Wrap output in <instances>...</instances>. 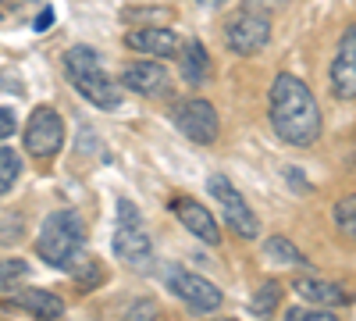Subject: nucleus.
<instances>
[{
    "instance_id": "7ed1b4c3",
    "label": "nucleus",
    "mask_w": 356,
    "mask_h": 321,
    "mask_svg": "<svg viewBox=\"0 0 356 321\" xmlns=\"http://www.w3.org/2000/svg\"><path fill=\"white\" fill-rule=\"evenodd\" d=\"M36 253L47 265L72 272L86 257V221L79 211H54L36 236Z\"/></svg>"
},
{
    "instance_id": "1a4fd4ad",
    "label": "nucleus",
    "mask_w": 356,
    "mask_h": 321,
    "mask_svg": "<svg viewBox=\"0 0 356 321\" xmlns=\"http://www.w3.org/2000/svg\"><path fill=\"white\" fill-rule=\"evenodd\" d=\"M125 47L150 57V61H164V57H178L182 50V40H178L175 29H164V25H143V29H132L125 33Z\"/></svg>"
},
{
    "instance_id": "393cba45",
    "label": "nucleus",
    "mask_w": 356,
    "mask_h": 321,
    "mask_svg": "<svg viewBox=\"0 0 356 321\" xmlns=\"http://www.w3.org/2000/svg\"><path fill=\"white\" fill-rule=\"evenodd\" d=\"M125 321H161V314H157V304H154V300H136V304L129 307Z\"/></svg>"
},
{
    "instance_id": "ddd939ff",
    "label": "nucleus",
    "mask_w": 356,
    "mask_h": 321,
    "mask_svg": "<svg viewBox=\"0 0 356 321\" xmlns=\"http://www.w3.org/2000/svg\"><path fill=\"white\" fill-rule=\"evenodd\" d=\"M292 289L300 293L303 300H310V304H317V307H346V304H353V293L346 285H339V282H328V279H310V275H300L292 282Z\"/></svg>"
},
{
    "instance_id": "b1692460",
    "label": "nucleus",
    "mask_w": 356,
    "mask_h": 321,
    "mask_svg": "<svg viewBox=\"0 0 356 321\" xmlns=\"http://www.w3.org/2000/svg\"><path fill=\"white\" fill-rule=\"evenodd\" d=\"M139 208H136V203L132 200H118V228H139Z\"/></svg>"
},
{
    "instance_id": "0eeeda50",
    "label": "nucleus",
    "mask_w": 356,
    "mask_h": 321,
    "mask_svg": "<svg viewBox=\"0 0 356 321\" xmlns=\"http://www.w3.org/2000/svg\"><path fill=\"white\" fill-rule=\"evenodd\" d=\"M207 189H211V196L221 203V214H225V221H228V228L235 232V236L239 240H257L260 236L257 214L250 211L243 193L228 182V175H211V179H207Z\"/></svg>"
},
{
    "instance_id": "f3484780",
    "label": "nucleus",
    "mask_w": 356,
    "mask_h": 321,
    "mask_svg": "<svg viewBox=\"0 0 356 321\" xmlns=\"http://www.w3.org/2000/svg\"><path fill=\"white\" fill-rule=\"evenodd\" d=\"M278 304H282V285L275 282V279H267L264 285H257V293H253V300H250V314L253 318H271L275 311H278Z\"/></svg>"
},
{
    "instance_id": "6e6552de",
    "label": "nucleus",
    "mask_w": 356,
    "mask_h": 321,
    "mask_svg": "<svg viewBox=\"0 0 356 321\" xmlns=\"http://www.w3.org/2000/svg\"><path fill=\"white\" fill-rule=\"evenodd\" d=\"M225 40L228 47L239 54V57H250V54H260L267 43H271V18H260V15H250V11H239L228 29H225Z\"/></svg>"
},
{
    "instance_id": "412c9836",
    "label": "nucleus",
    "mask_w": 356,
    "mask_h": 321,
    "mask_svg": "<svg viewBox=\"0 0 356 321\" xmlns=\"http://www.w3.org/2000/svg\"><path fill=\"white\" fill-rule=\"evenodd\" d=\"M29 275V265L22 257H0V293H8L11 285H18Z\"/></svg>"
},
{
    "instance_id": "aec40b11",
    "label": "nucleus",
    "mask_w": 356,
    "mask_h": 321,
    "mask_svg": "<svg viewBox=\"0 0 356 321\" xmlns=\"http://www.w3.org/2000/svg\"><path fill=\"white\" fill-rule=\"evenodd\" d=\"M18 175H22V157L8 147H0V196L18 182Z\"/></svg>"
},
{
    "instance_id": "f257e3e1",
    "label": "nucleus",
    "mask_w": 356,
    "mask_h": 321,
    "mask_svg": "<svg viewBox=\"0 0 356 321\" xmlns=\"http://www.w3.org/2000/svg\"><path fill=\"white\" fill-rule=\"evenodd\" d=\"M267 118H271L278 139L289 147H314L321 136V107L310 86L292 72L275 75L271 90H267Z\"/></svg>"
},
{
    "instance_id": "a211bd4d",
    "label": "nucleus",
    "mask_w": 356,
    "mask_h": 321,
    "mask_svg": "<svg viewBox=\"0 0 356 321\" xmlns=\"http://www.w3.org/2000/svg\"><path fill=\"white\" fill-rule=\"evenodd\" d=\"M264 253L271 257V260H278V265H307V257L296 250V243L285 240V236H271V240L264 243Z\"/></svg>"
},
{
    "instance_id": "20e7f679",
    "label": "nucleus",
    "mask_w": 356,
    "mask_h": 321,
    "mask_svg": "<svg viewBox=\"0 0 356 321\" xmlns=\"http://www.w3.org/2000/svg\"><path fill=\"white\" fill-rule=\"evenodd\" d=\"M164 285H168L171 297H178V300H182L189 311H196V314H214V311L225 304L221 289H218L211 279H203V275H196V272H189V268H182V265H171V268L164 272Z\"/></svg>"
},
{
    "instance_id": "dca6fc26",
    "label": "nucleus",
    "mask_w": 356,
    "mask_h": 321,
    "mask_svg": "<svg viewBox=\"0 0 356 321\" xmlns=\"http://www.w3.org/2000/svg\"><path fill=\"white\" fill-rule=\"evenodd\" d=\"M178 75L189 86H200L211 79V54H207V47L200 40L182 43V50H178Z\"/></svg>"
},
{
    "instance_id": "2eb2a0df",
    "label": "nucleus",
    "mask_w": 356,
    "mask_h": 321,
    "mask_svg": "<svg viewBox=\"0 0 356 321\" xmlns=\"http://www.w3.org/2000/svg\"><path fill=\"white\" fill-rule=\"evenodd\" d=\"M11 304H18L25 314H33L36 321H61V318H65V300L57 297V293H50V289L25 285Z\"/></svg>"
},
{
    "instance_id": "cd10ccee",
    "label": "nucleus",
    "mask_w": 356,
    "mask_h": 321,
    "mask_svg": "<svg viewBox=\"0 0 356 321\" xmlns=\"http://www.w3.org/2000/svg\"><path fill=\"white\" fill-rule=\"evenodd\" d=\"M54 25V8H43L40 15H36V22H33V29L36 33H47V29Z\"/></svg>"
},
{
    "instance_id": "423d86ee",
    "label": "nucleus",
    "mask_w": 356,
    "mask_h": 321,
    "mask_svg": "<svg viewBox=\"0 0 356 321\" xmlns=\"http://www.w3.org/2000/svg\"><path fill=\"white\" fill-rule=\"evenodd\" d=\"M171 122L189 143H200V147H211V143L218 139V132H221V118H218L214 104L203 100V97L178 100L171 107Z\"/></svg>"
},
{
    "instance_id": "6ab92c4d",
    "label": "nucleus",
    "mask_w": 356,
    "mask_h": 321,
    "mask_svg": "<svg viewBox=\"0 0 356 321\" xmlns=\"http://www.w3.org/2000/svg\"><path fill=\"white\" fill-rule=\"evenodd\" d=\"M332 218H335V228L342 232V236L356 243V193H349V196H342V200L335 203Z\"/></svg>"
},
{
    "instance_id": "bb28decb",
    "label": "nucleus",
    "mask_w": 356,
    "mask_h": 321,
    "mask_svg": "<svg viewBox=\"0 0 356 321\" xmlns=\"http://www.w3.org/2000/svg\"><path fill=\"white\" fill-rule=\"evenodd\" d=\"M285 179H289V182L296 186V193H310V182L303 179V171H296V168H289V171H285Z\"/></svg>"
},
{
    "instance_id": "5701e85b",
    "label": "nucleus",
    "mask_w": 356,
    "mask_h": 321,
    "mask_svg": "<svg viewBox=\"0 0 356 321\" xmlns=\"http://www.w3.org/2000/svg\"><path fill=\"white\" fill-rule=\"evenodd\" d=\"M285 4H289V0H243V11L260 15V18H271V15L285 11Z\"/></svg>"
},
{
    "instance_id": "a878e982",
    "label": "nucleus",
    "mask_w": 356,
    "mask_h": 321,
    "mask_svg": "<svg viewBox=\"0 0 356 321\" xmlns=\"http://www.w3.org/2000/svg\"><path fill=\"white\" fill-rule=\"evenodd\" d=\"M15 129H18V122H15V111H11V107H0V139L15 136Z\"/></svg>"
},
{
    "instance_id": "9d476101",
    "label": "nucleus",
    "mask_w": 356,
    "mask_h": 321,
    "mask_svg": "<svg viewBox=\"0 0 356 321\" xmlns=\"http://www.w3.org/2000/svg\"><path fill=\"white\" fill-rule=\"evenodd\" d=\"M171 214L182 221V228L193 232L200 243H207V246H218V243H221V228H218V221L211 218V211H207L200 200H193V196H175V200H171Z\"/></svg>"
},
{
    "instance_id": "4468645a",
    "label": "nucleus",
    "mask_w": 356,
    "mask_h": 321,
    "mask_svg": "<svg viewBox=\"0 0 356 321\" xmlns=\"http://www.w3.org/2000/svg\"><path fill=\"white\" fill-rule=\"evenodd\" d=\"M111 246H114V257L129 268H143V265H150V257H154L150 236H146L143 228H118Z\"/></svg>"
},
{
    "instance_id": "9b49d317",
    "label": "nucleus",
    "mask_w": 356,
    "mask_h": 321,
    "mask_svg": "<svg viewBox=\"0 0 356 321\" xmlns=\"http://www.w3.org/2000/svg\"><path fill=\"white\" fill-rule=\"evenodd\" d=\"M332 93L339 100H356V25H349L339 40L332 61Z\"/></svg>"
},
{
    "instance_id": "c85d7f7f",
    "label": "nucleus",
    "mask_w": 356,
    "mask_h": 321,
    "mask_svg": "<svg viewBox=\"0 0 356 321\" xmlns=\"http://www.w3.org/2000/svg\"><path fill=\"white\" fill-rule=\"evenodd\" d=\"M203 8H221V4H228V0H200Z\"/></svg>"
},
{
    "instance_id": "f03ea898",
    "label": "nucleus",
    "mask_w": 356,
    "mask_h": 321,
    "mask_svg": "<svg viewBox=\"0 0 356 321\" xmlns=\"http://www.w3.org/2000/svg\"><path fill=\"white\" fill-rule=\"evenodd\" d=\"M65 79L75 86V93L86 97L93 107L100 111H118L125 104L122 97V82H114L104 68H100V57L93 47H72L65 54Z\"/></svg>"
},
{
    "instance_id": "4be33fe9",
    "label": "nucleus",
    "mask_w": 356,
    "mask_h": 321,
    "mask_svg": "<svg viewBox=\"0 0 356 321\" xmlns=\"http://www.w3.org/2000/svg\"><path fill=\"white\" fill-rule=\"evenodd\" d=\"M285 321H342L335 311H324V307H289Z\"/></svg>"
},
{
    "instance_id": "f8f14e48",
    "label": "nucleus",
    "mask_w": 356,
    "mask_h": 321,
    "mask_svg": "<svg viewBox=\"0 0 356 321\" xmlns=\"http://www.w3.org/2000/svg\"><path fill=\"white\" fill-rule=\"evenodd\" d=\"M122 90H132L139 97H161L168 93V72L161 68V61H132L125 72H122Z\"/></svg>"
},
{
    "instance_id": "39448f33",
    "label": "nucleus",
    "mask_w": 356,
    "mask_h": 321,
    "mask_svg": "<svg viewBox=\"0 0 356 321\" xmlns=\"http://www.w3.org/2000/svg\"><path fill=\"white\" fill-rule=\"evenodd\" d=\"M22 143H25V154L29 157H57L65 147V118L61 111H54L50 104H40L33 107L25 122V132H22Z\"/></svg>"
}]
</instances>
